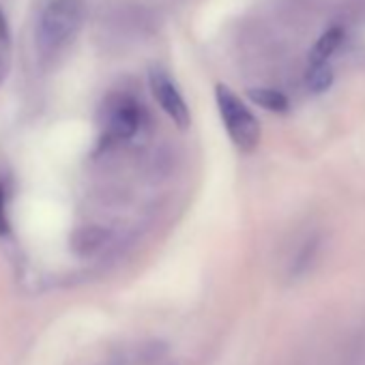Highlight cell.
Listing matches in <instances>:
<instances>
[{
	"mask_svg": "<svg viewBox=\"0 0 365 365\" xmlns=\"http://www.w3.org/2000/svg\"><path fill=\"white\" fill-rule=\"evenodd\" d=\"M82 26H84L82 0H46L35 29V43L39 56L48 63L63 56L78 39Z\"/></svg>",
	"mask_w": 365,
	"mask_h": 365,
	"instance_id": "obj_1",
	"label": "cell"
},
{
	"mask_svg": "<svg viewBox=\"0 0 365 365\" xmlns=\"http://www.w3.org/2000/svg\"><path fill=\"white\" fill-rule=\"evenodd\" d=\"M215 101H217L224 127L230 140L235 142V146L243 153L256 150V146L260 144L262 129H260L258 118L252 114V110L226 84L215 86Z\"/></svg>",
	"mask_w": 365,
	"mask_h": 365,
	"instance_id": "obj_2",
	"label": "cell"
},
{
	"mask_svg": "<svg viewBox=\"0 0 365 365\" xmlns=\"http://www.w3.org/2000/svg\"><path fill=\"white\" fill-rule=\"evenodd\" d=\"M148 84H150V93L157 99V103L161 106V110L170 116V120L178 127V129H187L192 123V114L190 108L182 99L178 86L174 84V80L159 67H153L148 73Z\"/></svg>",
	"mask_w": 365,
	"mask_h": 365,
	"instance_id": "obj_3",
	"label": "cell"
},
{
	"mask_svg": "<svg viewBox=\"0 0 365 365\" xmlns=\"http://www.w3.org/2000/svg\"><path fill=\"white\" fill-rule=\"evenodd\" d=\"M140 123H142L140 106L131 97H118L108 108L106 135L110 140H129L138 133Z\"/></svg>",
	"mask_w": 365,
	"mask_h": 365,
	"instance_id": "obj_4",
	"label": "cell"
},
{
	"mask_svg": "<svg viewBox=\"0 0 365 365\" xmlns=\"http://www.w3.org/2000/svg\"><path fill=\"white\" fill-rule=\"evenodd\" d=\"M341 41H344V29L341 26H329L312 46L309 67L312 65H329V58L339 50Z\"/></svg>",
	"mask_w": 365,
	"mask_h": 365,
	"instance_id": "obj_5",
	"label": "cell"
},
{
	"mask_svg": "<svg viewBox=\"0 0 365 365\" xmlns=\"http://www.w3.org/2000/svg\"><path fill=\"white\" fill-rule=\"evenodd\" d=\"M247 95L256 106H260V108H264L269 112L282 114V112L288 110V97L284 93L275 91V88H252Z\"/></svg>",
	"mask_w": 365,
	"mask_h": 365,
	"instance_id": "obj_6",
	"label": "cell"
},
{
	"mask_svg": "<svg viewBox=\"0 0 365 365\" xmlns=\"http://www.w3.org/2000/svg\"><path fill=\"white\" fill-rule=\"evenodd\" d=\"M312 93H324L333 84V71L329 65H312L305 78Z\"/></svg>",
	"mask_w": 365,
	"mask_h": 365,
	"instance_id": "obj_7",
	"label": "cell"
},
{
	"mask_svg": "<svg viewBox=\"0 0 365 365\" xmlns=\"http://www.w3.org/2000/svg\"><path fill=\"white\" fill-rule=\"evenodd\" d=\"M103 241V232L97 228H84L73 237V247L80 254H91L95 247H99V243Z\"/></svg>",
	"mask_w": 365,
	"mask_h": 365,
	"instance_id": "obj_8",
	"label": "cell"
},
{
	"mask_svg": "<svg viewBox=\"0 0 365 365\" xmlns=\"http://www.w3.org/2000/svg\"><path fill=\"white\" fill-rule=\"evenodd\" d=\"M11 71V39H0V86Z\"/></svg>",
	"mask_w": 365,
	"mask_h": 365,
	"instance_id": "obj_9",
	"label": "cell"
},
{
	"mask_svg": "<svg viewBox=\"0 0 365 365\" xmlns=\"http://www.w3.org/2000/svg\"><path fill=\"white\" fill-rule=\"evenodd\" d=\"M9 232V220H7V200H5V187L0 185V237Z\"/></svg>",
	"mask_w": 365,
	"mask_h": 365,
	"instance_id": "obj_10",
	"label": "cell"
},
{
	"mask_svg": "<svg viewBox=\"0 0 365 365\" xmlns=\"http://www.w3.org/2000/svg\"><path fill=\"white\" fill-rule=\"evenodd\" d=\"M0 39H11V31H9V20L5 16V11L0 9Z\"/></svg>",
	"mask_w": 365,
	"mask_h": 365,
	"instance_id": "obj_11",
	"label": "cell"
}]
</instances>
